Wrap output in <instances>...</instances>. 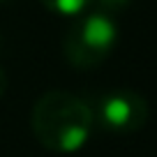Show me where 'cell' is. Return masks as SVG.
<instances>
[{"mask_svg": "<svg viewBox=\"0 0 157 157\" xmlns=\"http://www.w3.org/2000/svg\"><path fill=\"white\" fill-rule=\"evenodd\" d=\"M5 90H7V74H5V69L0 67V97L5 95Z\"/></svg>", "mask_w": 157, "mask_h": 157, "instance_id": "6", "label": "cell"}, {"mask_svg": "<svg viewBox=\"0 0 157 157\" xmlns=\"http://www.w3.org/2000/svg\"><path fill=\"white\" fill-rule=\"evenodd\" d=\"M132 5V0H93V10H99L109 16H116L120 14L123 10Z\"/></svg>", "mask_w": 157, "mask_h": 157, "instance_id": "5", "label": "cell"}, {"mask_svg": "<svg viewBox=\"0 0 157 157\" xmlns=\"http://www.w3.org/2000/svg\"><path fill=\"white\" fill-rule=\"evenodd\" d=\"M5 2H10V0H0V5H5Z\"/></svg>", "mask_w": 157, "mask_h": 157, "instance_id": "7", "label": "cell"}, {"mask_svg": "<svg viewBox=\"0 0 157 157\" xmlns=\"http://www.w3.org/2000/svg\"><path fill=\"white\" fill-rule=\"evenodd\" d=\"M118 44V23L99 10L76 16L63 37V56L76 69H95L111 56Z\"/></svg>", "mask_w": 157, "mask_h": 157, "instance_id": "2", "label": "cell"}, {"mask_svg": "<svg viewBox=\"0 0 157 157\" xmlns=\"http://www.w3.org/2000/svg\"><path fill=\"white\" fill-rule=\"evenodd\" d=\"M95 125L113 134H132L139 132L148 123L150 106L146 97L132 88H109L97 95L93 104Z\"/></svg>", "mask_w": 157, "mask_h": 157, "instance_id": "3", "label": "cell"}, {"mask_svg": "<svg viewBox=\"0 0 157 157\" xmlns=\"http://www.w3.org/2000/svg\"><path fill=\"white\" fill-rule=\"evenodd\" d=\"M95 127L93 109L67 90H46L35 102L30 129L46 150L69 155L88 143Z\"/></svg>", "mask_w": 157, "mask_h": 157, "instance_id": "1", "label": "cell"}, {"mask_svg": "<svg viewBox=\"0 0 157 157\" xmlns=\"http://www.w3.org/2000/svg\"><path fill=\"white\" fill-rule=\"evenodd\" d=\"M39 2L49 12H53V14L72 16V19L81 16L83 12H88L90 7H93V0H39Z\"/></svg>", "mask_w": 157, "mask_h": 157, "instance_id": "4", "label": "cell"}]
</instances>
